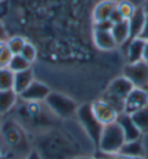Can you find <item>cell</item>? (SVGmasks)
I'll list each match as a JSON object with an SVG mask.
<instances>
[{"instance_id": "cell-29", "label": "cell", "mask_w": 148, "mask_h": 159, "mask_svg": "<svg viewBox=\"0 0 148 159\" xmlns=\"http://www.w3.org/2000/svg\"><path fill=\"white\" fill-rule=\"evenodd\" d=\"M139 37L141 40H144L145 42H148V16H146V21H145L144 28L140 33Z\"/></svg>"}, {"instance_id": "cell-15", "label": "cell", "mask_w": 148, "mask_h": 159, "mask_svg": "<svg viewBox=\"0 0 148 159\" xmlns=\"http://www.w3.org/2000/svg\"><path fill=\"white\" fill-rule=\"evenodd\" d=\"M146 16H147V15L145 14L144 9L137 8L134 14L130 18V20H127V21H128V26H130V39H128L127 42H130V41L133 40V39L139 37L140 33H141L142 28H144L145 21H146Z\"/></svg>"}, {"instance_id": "cell-33", "label": "cell", "mask_w": 148, "mask_h": 159, "mask_svg": "<svg viewBox=\"0 0 148 159\" xmlns=\"http://www.w3.org/2000/svg\"><path fill=\"white\" fill-rule=\"evenodd\" d=\"M142 61L146 63H148V42L145 43V48H144V55H142Z\"/></svg>"}, {"instance_id": "cell-22", "label": "cell", "mask_w": 148, "mask_h": 159, "mask_svg": "<svg viewBox=\"0 0 148 159\" xmlns=\"http://www.w3.org/2000/svg\"><path fill=\"white\" fill-rule=\"evenodd\" d=\"M8 69L14 73L21 72V71L30 69V63L28 62L27 59H24L21 55H13V57H12L11 62L8 64Z\"/></svg>"}, {"instance_id": "cell-12", "label": "cell", "mask_w": 148, "mask_h": 159, "mask_svg": "<svg viewBox=\"0 0 148 159\" xmlns=\"http://www.w3.org/2000/svg\"><path fill=\"white\" fill-rule=\"evenodd\" d=\"M117 1L113 0H103L96 5L93 9V21L94 23L108 21L111 18V14L116 8Z\"/></svg>"}, {"instance_id": "cell-8", "label": "cell", "mask_w": 148, "mask_h": 159, "mask_svg": "<svg viewBox=\"0 0 148 159\" xmlns=\"http://www.w3.org/2000/svg\"><path fill=\"white\" fill-rule=\"evenodd\" d=\"M50 94V89L41 81L34 80L23 92L20 94L22 100L27 102H39L45 100Z\"/></svg>"}, {"instance_id": "cell-1", "label": "cell", "mask_w": 148, "mask_h": 159, "mask_svg": "<svg viewBox=\"0 0 148 159\" xmlns=\"http://www.w3.org/2000/svg\"><path fill=\"white\" fill-rule=\"evenodd\" d=\"M29 144L22 129L13 122L0 128V155L4 159H23L30 153Z\"/></svg>"}, {"instance_id": "cell-38", "label": "cell", "mask_w": 148, "mask_h": 159, "mask_svg": "<svg viewBox=\"0 0 148 159\" xmlns=\"http://www.w3.org/2000/svg\"><path fill=\"white\" fill-rule=\"evenodd\" d=\"M0 1H1V0H0Z\"/></svg>"}, {"instance_id": "cell-36", "label": "cell", "mask_w": 148, "mask_h": 159, "mask_svg": "<svg viewBox=\"0 0 148 159\" xmlns=\"http://www.w3.org/2000/svg\"><path fill=\"white\" fill-rule=\"evenodd\" d=\"M74 159H97L96 157H79V158H74Z\"/></svg>"}, {"instance_id": "cell-20", "label": "cell", "mask_w": 148, "mask_h": 159, "mask_svg": "<svg viewBox=\"0 0 148 159\" xmlns=\"http://www.w3.org/2000/svg\"><path fill=\"white\" fill-rule=\"evenodd\" d=\"M131 117L133 120L135 125L138 127L141 134L148 133V106L144 107L142 109L131 114Z\"/></svg>"}, {"instance_id": "cell-26", "label": "cell", "mask_w": 148, "mask_h": 159, "mask_svg": "<svg viewBox=\"0 0 148 159\" xmlns=\"http://www.w3.org/2000/svg\"><path fill=\"white\" fill-rule=\"evenodd\" d=\"M12 57H13V53L11 52V50L7 48V45L5 44L4 49L1 50V53H0V69L8 67V64Z\"/></svg>"}, {"instance_id": "cell-28", "label": "cell", "mask_w": 148, "mask_h": 159, "mask_svg": "<svg viewBox=\"0 0 148 159\" xmlns=\"http://www.w3.org/2000/svg\"><path fill=\"white\" fill-rule=\"evenodd\" d=\"M113 23L108 20V21H102V22L94 23V29H100V30H111Z\"/></svg>"}, {"instance_id": "cell-27", "label": "cell", "mask_w": 148, "mask_h": 159, "mask_svg": "<svg viewBox=\"0 0 148 159\" xmlns=\"http://www.w3.org/2000/svg\"><path fill=\"white\" fill-rule=\"evenodd\" d=\"M97 159H142V158H134V157H127V156L120 155V153H104V152H98L96 155Z\"/></svg>"}, {"instance_id": "cell-17", "label": "cell", "mask_w": 148, "mask_h": 159, "mask_svg": "<svg viewBox=\"0 0 148 159\" xmlns=\"http://www.w3.org/2000/svg\"><path fill=\"white\" fill-rule=\"evenodd\" d=\"M111 34H112L115 42L117 45L125 44L128 39H130V26L128 21L124 20L118 23H113L111 28Z\"/></svg>"}, {"instance_id": "cell-4", "label": "cell", "mask_w": 148, "mask_h": 159, "mask_svg": "<svg viewBox=\"0 0 148 159\" xmlns=\"http://www.w3.org/2000/svg\"><path fill=\"white\" fill-rule=\"evenodd\" d=\"M124 143H125V137L122 128L118 125L117 122H113L104 125L100 144L97 148L100 149L101 152L104 153H116L119 151Z\"/></svg>"}, {"instance_id": "cell-34", "label": "cell", "mask_w": 148, "mask_h": 159, "mask_svg": "<svg viewBox=\"0 0 148 159\" xmlns=\"http://www.w3.org/2000/svg\"><path fill=\"white\" fill-rule=\"evenodd\" d=\"M142 9H144L145 14L148 16V0H145L144 2V6H142Z\"/></svg>"}, {"instance_id": "cell-7", "label": "cell", "mask_w": 148, "mask_h": 159, "mask_svg": "<svg viewBox=\"0 0 148 159\" xmlns=\"http://www.w3.org/2000/svg\"><path fill=\"white\" fill-rule=\"evenodd\" d=\"M146 106H148V95L146 91L134 87L125 99L124 113L131 115Z\"/></svg>"}, {"instance_id": "cell-9", "label": "cell", "mask_w": 148, "mask_h": 159, "mask_svg": "<svg viewBox=\"0 0 148 159\" xmlns=\"http://www.w3.org/2000/svg\"><path fill=\"white\" fill-rule=\"evenodd\" d=\"M92 111L96 119L98 120L103 125L113 123L117 120L118 113L110 106L109 103H107L103 100H97V101L93 102Z\"/></svg>"}, {"instance_id": "cell-2", "label": "cell", "mask_w": 148, "mask_h": 159, "mask_svg": "<svg viewBox=\"0 0 148 159\" xmlns=\"http://www.w3.org/2000/svg\"><path fill=\"white\" fill-rule=\"evenodd\" d=\"M37 152L42 159H68L74 153L68 141L58 135H45L37 142Z\"/></svg>"}, {"instance_id": "cell-5", "label": "cell", "mask_w": 148, "mask_h": 159, "mask_svg": "<svg viewBox=\"0 0 148 159\" xmlns=\"http://www.w3.org/2000/svg\"><path fill=\"white\" fill-rule=\"evenodd\" d=\"M44 101L46 102L48 107L54 114L60 117H70L76 111L75 102L60 93L50 92V94Z\"/></svg>"}, {"instance_id": "cell-35", "label": "cell", "mask_w": 148, "mask_h": 159, "mask_svg": "<svg viewBox=\"0 0 148 159\" xmlns=\"http://www.w3.org/2000/svg\"><path fill=\"white\" fill-rule=\"evenodd\" d=\"M5 44H6V42H2V41H0V53H1V50L4 49Z\"/></svg>"}, {"instance_id": "cell-21", "label": "cell", "mask_w": 148, "mask_h": 159, "mask_svg": "<svg viewBox=\"0 0 148 159\" xmlns=\"http://www.w3.org/2000/svg\"><path fill=\"white\" fill-rule=\"evenodd\" d=\"M13 84L14 72H12L8 67L0 69V91L13 89Z\"/></svg>"}, {"instance_id": "cell-11", "label": "cell", "mask_w": 148, "mask_h": 159, "mask_svg": "<svg viewBox=\"0 0 148 159\" xmlns=\"http://www.w3.org/2000/svg\"><path fill=\"white\" fill-rule=\"evenodd\" d=\"M133 89H134L133 84L127 79L126 77H119V78H116L115 80L111 81L109 89L105 93H108L112 97L119 98L122 100H125Z\"/></svg>"}, {"instance_id": "cell-23", "label": "cell", "mask_w": 148, "mask_h": 159, "mask_svg": "<svg viewBox=\"0 0 148 159\" xmlns=\"http://www.w3.org/2000/svg\"><path fill=\"white\" fill-rule=\"evenodd\" d=\"M116 9L124 20H130V18L134 14L137 8L132 5V2L127 1V0H123V1H118L116 4Z\"/></svg>"}, {"instance_id": "cell-24", "label": "cell", "mask_w": 148, "mask_h": 159, "mask_svg": "<svg viewBox=\"0 0 148 159\" xmlns=\"http://www.w3.org/2000/svg\"><path fill=\"white\" fill-rule=\"evenodd\" d=\"M26 42L27 41L21 36H13L8 41H6V45L13 55H20L24 44H26Z\"/></svg>"}, {"instance_id": "cell-19", "label": "cell", "mask_w": 148, "mask_h": 159, "mask_svg": "<svg viewBox=\"0 0 148 159\" xmlns=\"http://www.w3.org/2000/svg\"><path fill=\"white\" fill-rule=\"evenodd\" d=\"M18 94L13 89L0 91V115L8 113L16 102Z\"/></svg>"}, {"instance_id": "cell-6", "label": "cell", "mask_w": 148, "mask_h": 159, "mask_svg": "<svg viewBox=\"0 0 148 159\" xmlns=\"http://www.w3.org/2000/svg\"><path fill=\"white\" fill-rule=\"evenodd\" d=\"M124 77H126L134 87L145 89L148 86V63L140 61L127 64L124 69Z\"/></svg>"}, {"instance_id": "cell-32", "label": "cell", "mask_w": 148, "mask_h": 159, "mask_svg": "<svg viewBox=\"0 0 148 159\" xmlns=\"http://www.w3.org/2000/svg\"><path fill=\"white\" fill-rule=\"evenodd\" d=\"M23 159H42V158H41V156L38 155V152H37V151L33 150L29 155L27 156L26 158H23Z\"/></svg>"}, {"instance_id": "cell-30", "label": "cell", "mask_w": 148, "mask_h": 159, "mask_svg": "<svg viewBox=\"0 0 148 159\" xmlns=\"http://www.w3.org/2000/svg\"><path fill=\"white\" fill-rule=\"evenodd\" d=\"M110 21L112 23H118L120 22V21H124V19L120 16V14L118 13V11L116 8H115V11L112 12V14H111V18H110Z\"/></svg>"}, {"instance_id": "cell-37", "label": "cell", "mask_w": 148, "mask_h": 159, "mask_svg": "<svg viewBox=\"0 0 148 159\" xmlns=\"http://www.w3.org/2000/svg\"><path fill=\"white\" fill-rule=\"evenodd\" d=\"M0 159H4V157H2L1 155H0Z\"/></svg>"}, {"instance_id": "cell-10", "label": "cell", "mask_w": 148, "mask_h": 159, "mask_svg": "<svg viewBox=\"0 0 148 159\" xmlns=\"http://www.w3.org/2000/svg\"><path fill=\"white\" fill-rule=\"evenodd\" d=\"M116 122H117L118 125L122 128L124 137H125V142L137 141V139L140 138L141 133H140V130L138 129V127H137L135 123L133 122L131 115L126 114V113L118 114Z\"/></svg>"}, {"instance_id": "cell-31", "label": "cell", "mask_w": 148, "mask_h": 159, "mask_svg": "<svg viewBox=\"0 0 148 159\" xmlns=\"http://www.w3.org/2000/svg\"><path fill=\"white\" fill-rule=\"evenodd\" d=\"M6 39H7V34L5 31V28L2 26V23L0 22V41L2 42H6Z\"/></svg>"}, {"instance_id": "cell-25", "label": "cell", "mask_w": 148, "mask_h": 159, "mask_svg": "<svg viewBox=\"0 0 148 159\" xmlns=\"http://www.w3.org/2000/svg\"><path fill=\"white\" fill-rule=\"evenodd\" d=\"M20 55L31 64L36 59V57H37V49L35 48V45L33 44V43L26 42V44H24Z\"/></svg>"}, {"instance_id": "cell-18", "label": "cell", "mask_w": 148, "mask_h": 159, "mask_svg": "<svg viewBox=\"0 0 148 159\" xmlns=\"http://www.w3.org/2000/svg\"><path fill=\"white\" fill-rule=\"evenodd\" d=\"M118 153L127 157H134V158H142L144 156V148H142V143L140 142V139L137 141H131V142H125L122 145V148L119 149Z\"/></svg>"}, {"instance_id": "cell-16", "label": "cell", "mask_w": 148, "mask_h": 159, "mask_svg": "<svg viewBox=\"0 0 148 159\" xmlns=\"http://www.w3.org/2000/svg\"><path fill=\"white\" fill-rule=\"evenodd\" d=\"M34 81V73L31 69L16 72L14 73V84H13V91L18 95H20L24 89Z\"/></svg>"}, {"instance_id": "cell-14", "label": "cell", "mask_w": 148, "mask_h": 159, "mask_svg": "<svg viewBox=\"0 0 148 159\" xmlns=\"http://www.w3.org/2000/svg\"><path fill=\"white\" fill-rule=\"evenodd\" d=\"M93 39L94 43L101 50H111L117 47L115 39H113L111 30H100L94 29L93 31Z\"/></svg>"}, {"instance_id": "cell-3", "label": "cell", "mask_w": 148, "mask_h": 159, "mask_svg": "<svg viewBox=\"0 0 148 159\" xmlns=\"http://www.w3.org/2000/svg\"><path fill=\"white\" fill-rule=\"evenodd\" d=\"M76 114H78V119L82 125V128L85 129V131L87 133L89 138L92 139L94 145L98 146L104 125L95 117V115L92 111V103L82 105L76 111Z\"/></svg>"}, {"instance_id": "cell-13", "label": "cell", "mask_w": 148, "mask_h": 159, "mask_svg": "<svg viewBox=\"0 0 148 159\" xmlns=\"http://www.w3.org/2000/svg\"><path fill=\"white\" fill-rule=\"evenodd\" d=\"M145 42L140 37L133 39L130 42L125 43L126 45V56H127V63L133 64V63L140 62L142 61V55H144V48Z\"/></svg>"}]
</instances>
